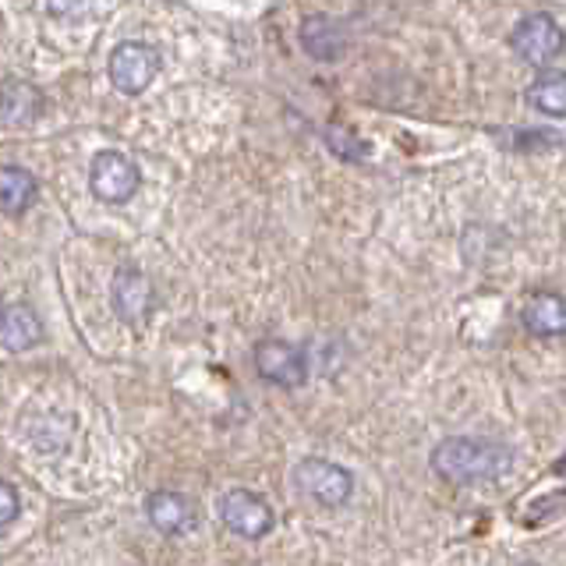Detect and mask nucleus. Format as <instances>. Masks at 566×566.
Returning <instances> with one entry per match:
<instances>
[{"mask_svg": "<svg viewBox=\"0 0 566 566\" xmlns=\"http://www.w3.org/2000/svg\"><path fill=\"white\" fill-rule=\"evenodd\" d=\"M255 371L273 386L297 389L308 379V358L305 350L287 340H262L255 347Z\"/></svg>", "mask_w": 566, "mask_h": 566, "instance_id": "obj_7", "label": "nucleus"}, {"mask_svg": "<svg viewBox=\"0 0 566 566\" xmlns=\"http://www.w3.org/2000/svg\"><path fill=\"white\" fill-rule=\"evenodd\" d=\"M524 329L535 336H566V301L553 291H538L524 301Z\"/></svg>", "mask_w": 566, "mask_h": 566, "instance_id": "obj_11", "label": "nucleus"}, {"mask_svg": "<svg viewBox=\"0 0 566 566\" xmlns=\"http://www.w3.org/2000/svg\"><path fill=\"white\" fill-rule=\"evenodd\" d=\"M527 99L535 103L545 117H566V71H545V75L527 88Z\"/></svg>", "mask_w": 566, "mask_h": 566, "instance_id": "obj_15", "label": "nucleus"}, {"mask_svg": "<svg viewBox=\"0 0 566 566\" xmlns=\"http://www.w3.org/2000/svg\"><path fill=\"white\" fill-rule=\"evenodd\" d=\"M35 199V177L25 167H0V212L22 217Z\"/></svg>", "mask_w": 566, "mask_h": 566, "instance_id": "obj_13", "label": "nucleus"}, {"mask_svg": "<svg viewBox=\"0 0 566 566\" xmlns=\"http://www.w3.org/2000/svg\"><path fill=\"white\" fill-rule=\"evenodd\" d=\"M88 185L93 195L103 202H128L142 185V174L135 167L132 156H124L117 149H103L93 156V167H88Z\"/></svg>", "mask_w": 566, "mask_h": 566, "instance_id": "obj_4", "label": "nucleus"}, {"mask_svg": "<svg viewBox=\"0 0 566 566\" xmlns=\"http://www.w3.org/2000/svg\"><path fill=\"white\" fill-rule=\"evenodd\" d=\"M301 43H305V50L312 53V57L318 61H333V57H340V50L347 43V35L344 29L333 22V18L326 14H315L308 18L305 25H301Z\"/></svg>", "mask_w": 566, "mask_h": 566, "instance_id": "obj_12", "label": "nucleus"}, {"mask_svg": "<svg viewBox=\"0 0 566 566\" xmlns=\"http://www.w3.org/2000/svg\"><path fill=\"white\" fill-rule=\"evenodd\" d=\"M510 46L527 64L545 67L563 53V29L556 25L553 14L535 11V14H527L517 22V29H513V35H510Z\"/></svg>", "mask_w": 566, "mask_h": 566, "instance_id": "obj_5", "label": "nucleus"}, {"mask_svg": "<svg viewBox=\"0 0 566 566\" xmlns=\"http://www.w3.org/2000/svg\"><path fill=\"white\" fill-rule=\"evenodd\" d=\"M220 521L230 535H238L244 542H259L276 527V513L265 503V495L252 489H230L220 500Z\"/></svg>", "mask_w": 566, "mask_h": 566, "instance_id": "obj_3", "label": "nucleus"}, {"mask_svg": "<svg viewBox=\"0 0 566 566\" xmlns=\"http://www.w3.org/2000/svg\"><path fill=\"white\" fill-rule=\"evenodd\" d=\"M111 301H114L117 318L138 326L142 318L153 312V283H149V276L138 273V270H117L114 283H111Z\"/></svg>", "mask_w": 566, "mask_h": 566, "instance_id": "obj_9", "label": "nucleus"}, {"mask_svg": "<svg viewBox=\"0 0 566 566\" xmlns=\"http://www.w3.org/2000/svg\"><path fill=\"white\" fill-rule=\"evenodd\" d=\"M159 75V50L149 43H120L111 53V82L128 96H138Z\"/></svg>", "mask_w": 566, "mask_h": 566, "instance_id": "obj_6", "label": "nucleus"}, {"mask_svg": "<svg viewBox=\"0 0 566 566\" xmlns=\"http://www.w3.org/2000/svg\"><path fill=\"white\" fill-rule=\"evenodd\" d=\"M553 471H559V474H566V457H563V460H559V464H556V468H553Z\"/></svg>", "mask_w": 566, "mask_h": 566, "instance_id": "obj_19", "label": "nucleus"}, {"mask_svg": "<svg viewBox=\"0 0 566 566\" xmlns=\"http://www.w3.org/2000/svg\"><path fill=\"white\" fill-rule=\"evenodd\" d=\"M146 517L159 535H188V531L199 524V510H195V503L181 492L156 489L146 500Z\"/></svg>", "mask_w": 566, "mask_h": 566, "instance_id": "obj_8", "label": "nucleus"}, {"mask_svg": "<svg viewBox=\"0 0 566 566\" xmlns=\"http://www.w3.org/2000/svg\"><path fill=\"white\" fill-rule=\"evenodd\" d=\"M40 340H43V323L29 305H22V301L0 305V347L18 354V350L35 347Z\"/></svg>", "mask_w": 566, "mask_h": 566, "instance_id": "obj_10", "label": "nucleus"}, {"mask_svg": "<svg viewBox=\"0 0 566 566\" xmlns=\"http://www.w3.org/2000/svg\"><path fill=\"white\" fill-rule=\"evenodd\" d=\"M43 111V96H40V88L29 85V82H18L11 78L4 85V93H0V117L11 120V124H29L35 120Z\"/></svg>", "mask_w": 566, "mask_h": 566, "instance_id": "obj_14", "label": "nucleus"}, {"mask_svg": "<svg viewBox=\"0 0 566 566\" xmlns=\"http://www.w3.org/2000/svg\"><path fill=\"white\" fill-rule=\"evenodd\" d=\"M18 510H22V500H18V489L11 482L0 478V527L11 524L18 517Z\"/></svg>", "mask_w": 566, "mask_h": 566, "instance_id": "obj_16", "label": "nucleus"}, {"mask_svg": "<svg viewBox=\"0 0 566 566\" xmlns=\"http://www.w3.org/2000/svg\"><path fill=\"white\" fill-rule=\"evenodd\" d=\"M294 485L301 495H308L312 503L336 510L354 495V474L344 464H336V460L305 457L294 468Z\"/></svg>", "mask_w": 566, "mask_h": 566, "instance_id": "obj_2", "label": "nucleus"}, {"mask_svg": "<svg viewBox=\"0 0 566 566\" xmlns=\"http://www.w3.org/2000/svg\"><path fill=\"white\" fill-rule=\"evenodd\" d=\"M50 4V14H82L88 4H93V0H46Z\"/></svg>", "mask_w": 566, "mask_h": 566, "instance_id": "obj_18", "label": "nucleus"}, {"mask_svg": "<svg viewBox=\"0 0 566 566\" xmlns=\"http://www.w3.org/2000/svg\"><path fill=\"white\" fill-rule=\"evenodd\" d=\"M432 471L450 485H482L510 474L513 450L500 439L482 436H450L432 447L429 453Z\"/></svg>", "mask_w": 566, "mask_h": 566, "instance_id": "obj_1", "label": "nucleus"}, {"mask_svg": "<svg viewBox=\"0 0 566 566\" xmlns=\"http://www.w3.org/2000/svg\"><path fill=\"white\" fill-rule=\"evenodd\" d=\"M329 142H333L336 153H340V156H350V159H358V156H361V142H354L344 128H329Z\"/></svg>", "mask_w": 566, "mask_h": 566, "instance_id": "obj_17", "label": "nucleus"}]
</instances>
